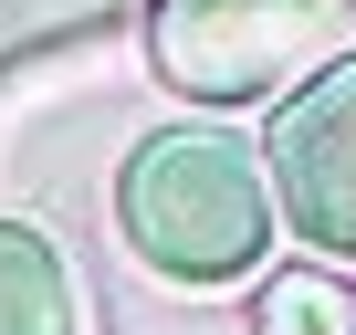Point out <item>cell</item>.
<instances>
[{
  "label": "cell",
  "instance_id": "cell-3",
  "mask_svg": "<svg viewBox=\"0 0 356 335\" xmlns=\"http://www.w3.org/2000/svg\"><path fill=\"white\" fill-rule=\"evenodd\" d=\"M262 157H273V199L293 241H314L325 262H356V53L346 42L304 84H283Z\"/></svg>",
  "mask_w": 356,
  "mask_h": 335
},
{
  "label": "cell",
  "instance_id": "cell-1",
  "mask_svg": "<svg viewBox=\"0 0 356 335\" xmlns=\"http://www.w3.org/2000/svg\"><path fill=\"white\" fill-rule=\"evenodd\" d=\"M115 220L126 241L178 272V283H231L262 262L273 241V189H262V157L220 126H168L126 157L115 179Z\"/></svg>",
  "mask_w": 356,
  "mask_h": 335
},
{
  "label": "cell",
  "instance_id": "cell-5",
  "mask_svg": "<svg viewBox=\"0 0 356 335\" xmlns=\"http://www.w3.org/2000/svg\"><path fill=\"white\" fill-rule=\"evenodd\" d=\"M356 304L325 283V272H273L262 283V335H346Z\"/></svg>",
  "mask_w": 356,
  "mask_h": 335
},
{
  "label": "cell",
  "instance_id": "cell-2",
  "mask_svg": "<svg viewBox=\"0 0 356 335\" xmlns=\"http://www.w3.org/2000/svg\"><path fill=\"white\" fill-rule=\"evenodd\" d=\"M356 0H157L147 53L189 105H262L346 42Z\"/></svg>",
  "mask_w": 356,
  "mask_h": 335
},
{
  "label": "cell",
  "instance_id": "cell-4",
  "mask_svg": "<svg viewBox=\"0 0 356 335\" xmlns=\"http://www.w3.org/2000/svg\"><path fill=\"white\" fill-rule=\"evenodd\" d=\"M0 335H74V272L22 220H0Z\"/></svg>",
  "mask_w": 356,
  "mask_h": 335
},
{
  "label": "cell",
  "instance_id": "cell-6",
  "mask_svg": "<svg viewBox=\"0 0 356 335\" xmlns=\"http://www.w3.org/2000/svg\"><path fill=\"white\" fill-rule=\"evenodd\" d=\"M346 335H356V325H346Z\"/></svg>",
  "mask_w": 356,
  "mask_h": 335
}]
</instances>
